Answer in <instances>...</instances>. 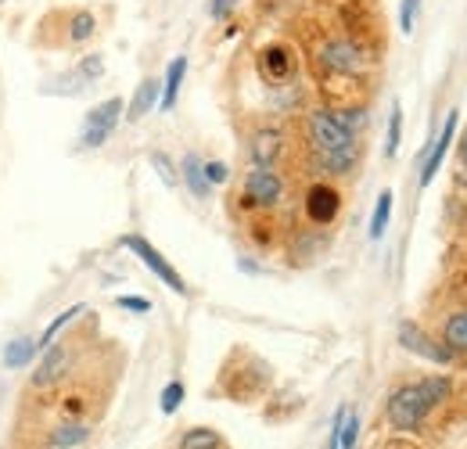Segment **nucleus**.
Listing matches in <instances>:
<instances>
[{"instance_id":"f257e3e1","label":"nucleus","mask_w":467,"mask_h":449,"mask_svg":"<svg viewBox=\"0 0 467 449\" xmlns=\"http://www.w3.org/2000/svg\"><path fill=\"white\" fill-rule=\"evenodd\" d=\"M306 141L313 151V162L324 172L346 176L359 162V137L349 122L331 109H313L306 112Z\"/></svg>"},{"instance_id":"f03ea898","label":"nucleus","mask_w":467,"mask_h":449,"mask_svg":"<svg viewBox=\"0 0 467 449\" xmlns=\"http://www.w3.org/2000/svg\"><path fill=\"white\" fill-rule=\"evenodd\" d=\"M450 395H453V378H446V374H431L424 381L400 385L389 395V424L396 432H417L428 421V413L435 406H442Z\"/></svg>"},{"instance_id":"7ed1b4c3","label":"nucleus","mask_w":467,"mask_h":449,"mask_svg":"<svg viewBox=\"0 0 467 449\" xmlns=\"http://www.w3.org/2000/svg\"><path fill=\"white\" fill-rule=\"evenodd\" d=\"M338 18H342V37H349L352 44L363 51L367 57L381 55V44H385V22H381V11L374 0H346L338 7Z\"/></svg>"},{"instance_id":"20e7f679","label":"nucleus","mask_w":467,"mask_h":449,"mask_svg":"<svg viewBox=\"0 0 467 449\" xmlns=\"http://www.w3.org/2000/svg\"><path fill=\"white\" fill-rule=\"evenodd\" d=\"M285 198V180L274 166H252L244 172V183H241V205L244 209H277Z\"/></svg>"},{"instance_id":"39448f33","label":"nucleus","mask_w":467,"mask_h":449,"mask_svg":"<svg viewBox=\"0 0 467 449\" xmlns=\"http://www.w3.org/2000/svg\"><path fill=\"white\" fill-rule=\"evenodd\" d=\"M119 245H122V248H130V252H133V256H137V259H140V263H144V266H148V270H151L159 281L166 284L170 291L183 295V298L191 295L187 281L176 274L173 263H170V259H166V256H162V252H159V248H155L148 237H140V234H122V237H119Z\"/></svg>"},{"instance_id":"423d86ee","label":"nucleus","mask_w":467,"mask_h":449,"mask_svg":"<svg viewBox=\"0 0 467 449\" xmlns=\"http://www.w3.org/2000/svg\"><path fill=\"white\" fill-rule=\"evenodd\" d=\"M122 98H109V101H101V105H94L87 119H83V133H79V148L83 151H94V148H101L112 133H116V126L122 122Z\"/></svg>"},{"instance_id":"0eeeda50","label":"nucleus","mask_w":467,"mask_h":449,"mask_svg":"<svg viewBox=\"0 0 467 449\" xmlns=\"http://www.w3.org/2000/svg\"><path fill=\"white\" fill-rule=\"evenodd\" d=\"M255 68H259L263 83L281 87V83H292L295 79V72H298V55H295L292 44H285V40H270V44L255 55Z\"/></svg>"},{"instance_id":"6e6552de","label":"nucleus","mask_w":467,"mask_h":449,"mask_svg":"<svg viewBox=\"0 0 467 449\" xmlns=\"http://www.w3.org/2000/svg\"><path fill=\"white\" fill-rule=\"evenodd\" d=\"M302 213L313 226H331L342 213V191L327 180H317L309 183L306 198H302Z\"/></svg>"},{"instance_id":"1a4fd4ad","label":"nucleus","mask_w":467,"mask_h":449,"mask_svg":"<svg viewBox=\"0 0 467 449\" xmlns=\"http://www.w3.org/2000/svg\"><path fill=\"white\" fill-rule=\"evenodd\" d=\"M396 335H400V345L410 349L413 356H424V360H431V363H453V352L442 345V341H435V338L428 335V331H420L413 320H403L400 328H396Z\"/></svg>"},{"instance_id":"9d476101","label":"nucleus","mask_w":467,"mask_h":449,"mask_svg":"<svg viewBox=\"0 0 467 449\" xmlns=\"http://www.w3.org/2000/svg\"><path fill=\"white\" fill-rule=\"evenodd\" d=\"M68 367H72V349H68V341H65V345H47L44 356H40V367H36L33 378H29V385H33V389H55L61 378L68 374Z\"/></svg>"},{"instance_id":"9b49d317","label":"nucleus","mask_w":467,"mask_h":449,"mask_svg":"<svg viewBox=\"0 0 467 449\" xmlns=\"http://www.w3.org/2000/svg\"><path fill=\"white\" fill-rule=\"evenodd\" d=\"M457 126H461V112H450L446 115V122H442V130H439V137H435V144L428 148V155H424V162H420V187H428V183L435 180V172L442 169L446 155H450V148H453Z\"/></svg>"},{"instance_id":"f8f14e48","label":"nucleus","mask_w":467,"mask_h":449,"mask_svg":"<svg viewBox=\"0 0 467 449\" xmlns=\"http://www.w3.org/2000/svg\"><path fill=\"white\" fill-rule=\"evenodd\" d=\"M58 15H61V22H65V44H68V47L94 40V33H98V18H94V11H87V7H72V11H58Z\"/></svg>"},{"instance_id":"ddd939ff","label":"nucleus","mask_w":467,"mask_h":449,"mask_svg":"<svg viewBox=\"0 0 467 449\" xmlns=\"http://www.w3.org/2000/svg\"><path fill=\"white\" fill-rule=\"evenodd\" d=\"M159 98H162V79L144 76L140 87L133 90V98H130V105H126V115H122V119H126V122H140L144 115L159 105Z\"/></svg>"},{"instance_id":"4468645a","label":"nucleus","mask_w":467,"mask_h":449,"mask_svg":"<svg viewBox=\"0 0 467 449\" xmlns=\"http://www.w3.org/2000/svg\"><path fill=\"white\" fill-rule=\"evenodd\" d=\"M248 155L255 166H277V159L285 155V133L281 130H259L248 144Z\"/></svg>"},{"instance_id":"2eb2a0df","label":"nucleus","mask_w":467,"mask_h":449,"mask_svg":"<svg viewBox=\"0 0 467 449\" xmlns=\"http://www.w3.org/2000/svg\"><path fill=\"white\" fill-rule=\"evenodd\" d=\"M180 176H183L187 191H191L198 202H205V198L213 194V183H209V176H205V162H202L194 151H187V155L180 159Z\"/></svg>"},{"instance_id":"dca6fc26","label":"nucleus","mask_w":467,"mask_h":449,"mask_svg":"<svg viewBox=\"0 0 467 449\" xmlns=\"http://www.w3.org/2000/svg\"><path fill=\"white\" fill-rule=\"evenodd\" d=\"M453 356H467V309H457L442 320V338H439Z\"/></svg>"},{"instance_id":"f3484780","label":"nucleus","mask_w":467,"mask_h":449,"mask_svg":"<svg viewBox=\"0 0 467 449\" xmlns=\"http://www.w3.org/2000/svg\"><path fill=\"white\" fill-rule=\"evenodd\" d=\"M183 76H187V57L180 55V57H173V61H170L166 79H162V98H159V109H162V112H173V109H176V98H180Z\"/></svg>"},{"instance_id":"a211bd4d","label":"nucleus","mask_w":467,"mask_h":449,"mask_svg":"<svg viewBox=\"0 0 467 449\" xmlns=\"http://www.w3.org/2000/svg\"><path fill=\"white\" fill-rule=\"evenodd\" d=\"M36 352H40V345H36L33 338H15V341H11L7 349H4V367H7V371H18V367H29Z\"/></svg>"},{"instance_id":"6ab92c4d","label":"nucleus","mask_w":467,"mask_h":449,"mask_svg":"<svg viewBox=\"0 0 467 449\" xmlns=\"http://www.w3.org/2000/svg\"><path fill=\"white\" fill-rule=\"evenodd\" d=\"M176 449H223V439H220V432L216 428H187L183 435H180V443Z\"/></svg>"},{"instance_id":"aec40b11","label":"nucleus","mask_w":467,"mask_h":449,"mask_svg":"<svg viewBox=\"0 0 467 449\" xmlns=\"http://www.w3.org/2000/svg\"><path fill=\"white\" fill-rule=\"evenodd\" d=\"M392 220V191H381L378 202H374V213H370V241H381L385 230Z\"/></svg>"},{"instance_id":"412c9836","label":"nucleus","mask_w":467,"mask_h":449,"mask_svg":"<svg viewBox=\"0 0 467 449\" xmlns=\"http://www.w3.org/2000/svg\"><path fill=\"white\" fill-rule=\"evenodd\" d=\"M90 439V428L87 424H79V421H68V424H58L55 428V435H51V443L58 449H76L79 443H87Z\"/></svg>"},{"instance_id":"4be33fe9","label":"nucleus","mask_w":467,"mask_h":449,"mask_svg":"<svg viewBox=\"0 0 467 449\" xmlns=\"http://www.w3.org/2000/svg\"><path fill=\"white\" fill-rule=\"evenodd\" d=\"M400 144H403V109H400V101H396V105H392V112H389V137H385V159H396Z\"/></svg>"},{"instance_id":"5701e85b","label":"nucleus","mask_w":467,"mask_h":449,"mask_svg":"<svg viewBox=\"0 0 467 449\" xmlns=\"http://www.w3.org/2000/svg\"><path fill=\"white\" fill-rule=\"evenodd\" d=\"M79 313H87V306H68V309H61L58 317L51 320V328H47V331L40 335V341H36V345H40V349H47V345H55V338H58L61 328H68V324H72V320H76Z\"/></svg>"},{"instance_id":"b1692460","label":"nucleus","mask_w":467,"mask_h":449,"mask_svg":"<svg viewBox=\"0 0 467 449\" xmlns=\"http://www.w3.org/2000/svg\"><path fill=\"white\" fill-rule=\"evenodd\" d=\"M72 72L79 76V83H83V87H90V83H98V79L105 76V57H101V55L79 57V65H76Z\"/></svg>"},{"instance_id":"393cba45","label":"nucleus","mask_w":467,"mask_h":449,"mask_svg":"<svg viewBox=\"0 0 467 449\" xmlns=\"http://www.w3.org/2000/svg\"><path fill=\"white\" fill-rule=\"evenodd\" d=\"M151 166H155L159 180H162L166 187H176V183H180V169L173 166V159H170L166 151H151Z\"/></svg>"},{"instance_id":"a878e982","label":"nucleus","mask_w":467,"mask_h":449,"mask_svg":"<svg viewBox=\"0 0 467 449\" xmlns=\"http://www.w3.org/2000/svg\"><path fill=\"white\" fill-rule=\"evenodd\" d=\"M183 395H187L183 381H170V385L162 389V395H159V406H162V413H176V410H180V402H183Z\"/></svg>"},{"instance_id":"bb28decb","label":"nucleus","mask_w":467,"mask_h":449,"mask_svg":"<svg viewBox=\"0 0 467 449\" xmlns=\"http://www.w3.org/2000/svg\"><path fill=\"white\" fill-rule=\"evenodd\" d=\"M417 15H420V0H403V4H400V33H403V37L413 33Z\"/></svg>"},{"instance_id":"cd10ccee","label":"nucleus","mask_w":467,"mask_h":449,"mask_svg":"<svg viewBox=\"0 0 467 449\" xmlns=\"http://www.w3.org/2000/svg\"><path fill=\"white\" fill-rule=\"evenodd\" d=\"M116 306L119 309H130V313H151V302L140 298V295H119Z\"/></svg>"},{"instance_id":"c85d7f7f","label":"nucleus","mask_w":467,"mask_h":449,"mask_svg":"<svg viewBox=\"0 0 467 449\" xmlns=\"http://www.w3.org/2000/svg\"><path fill=\"white\" fill-rule=\"evenodd\" d=\"M205 176H209L213 187H220V183L231 180V166H227V162H205Z\"/></svg>"},{"instance_id":"c756f323","label":"nucleus","mask_w":467,"mask_h":449,"mask_svg":"<svg viewBox=\"0 0 467 449\" xmlns=\"http://www.w3.org/2000/svg\"><path fill=\"white\" fill-rule=\"evenodd\" d=\"M234 7H237V0H213V4H209V15H213L216 22H223Z\"/></svg>"},{"instance_id":"7c9ffc66","label":"nucleus","mask_w":467,"mask_h":449,"mask_svg":"<svg viewBox=\"0 0 467 449\" xmlns=\"http://www.w3.org/2000/svg\"><path fill=\"white\" fill-rule=\"evenodd\" d=\"M457 159H461V166H467V126L461 133V144H457Z\"/></svg>"}]
</instances>
